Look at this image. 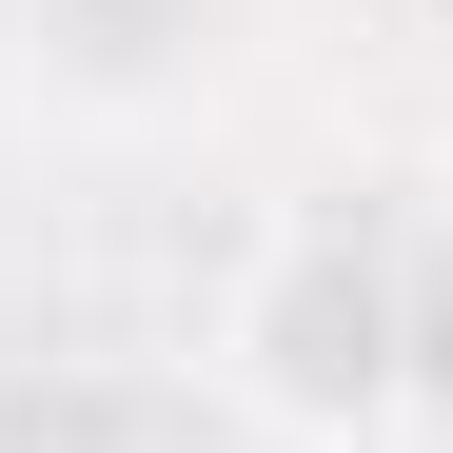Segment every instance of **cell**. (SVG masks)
<instances>
[{
	"label": "cell",
	"instance_id": "obj_1",
	"mask_svg": "<svg viewBox=\"0 0 453 453\" xmlns=\"http://www.w3.org/2000/svg\"><path fill=\"white\" fill-rule=\"evenodd\" d=\"M395 355H414V335H395V276H374L355 217H276L257 276L217 296V374H237V414H276L296 453L395 434V395H414Z\"/></svg>",
	"mask_w": 453,
	"mask_h": 453
},
{
	"label": "cell",
	"instance_id": "obj_2",
	"mask_svg": "<svg viewBox=\"0 0 453 453\" xmlns=\"http://www.w3.org/2000/svg\"><path fill=\"white\" fill-rule=\"evenodd\" d=\"M434 237H453V158H434Z\"/></svg>",
	"mask_w": 453,
	"mask_h": 453
}]
</instances>
